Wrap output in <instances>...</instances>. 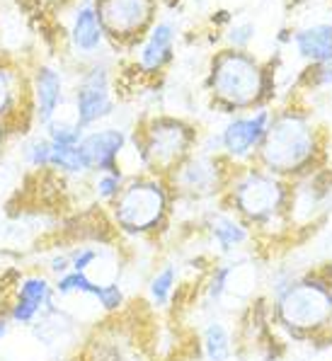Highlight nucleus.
I'll use <instances>...</instances> for the list:
<instances>
[{"instance_id":"nucleus-2","label":"nucleus","mask_w":332,"mask_h":361,"mask_svg":"<svg viewBox=\"0 0 332 361\" xmlns=\"http://www.w3.org/2000/svg\"><path fill=\"white\" fill-rule=\"evenodd\" d=\"M272 327L281 342L332 340V264L306 267L289 288L269 301Z\"/></svg>"},{"instance_id":"nucleus-14","label":"nucleus","mask_w":332,"mask_h":361,"mask_svg":"<svg viewBox=\"0 0 332 361\" xmlns=\"http://www.w3.org/2000/svg\"><path fill=\"white\" fill-rule=\"evenodd\" d=\"M180 267L175 262H165L153 269V274L148 276V303L156 310H168L177 303V293H180Z\"/></svg>"},{"instance_id":"nucleus-27","label":"nucleus","mask_w":332,"mask_h":361,"mask_svg":"<svg viewBox=\"0 0 332 361\" xmlns=\"http://www.w3.org/2000/svg\"><path fill=\"white\" fill-rule=\"evenodd\" d=\"M8 332H10V318L8 315H0V340H5Z\"/></svg>"},{"instance_id":"nucleus-5","label":"nucleus","mask_w":332,"mask_h":361,"mask_svg":"<svg viewBox=\"0 0 332 361\" xmlns=\"http://www.w3.org/2000/svg\"><path fill=\"white\" fill-rule=\"evenodd\" d=\"M195 138V129L185 121L173 116L153 119L143 131L141 143L136 141L143 168L151 170V175L170 177L192 155Z\"/></svg>"},{"instance_id":"nucleus-25","label":"nucleus","mask_w":332,"mask_h":361,"mask_svg":"<svg viewBox=\"0 0 332 361\" xmlns=\"http://www.w3.org/2000/svg\"><path fill=\"white\" fill-rule=\"evenodd\" d=\"M250 37H252V27H250V25H245V27H238V30L233 32V35H230V39H233L235 44H245Z\"/></svg>"},{"instance_id":"nucleus-13","label":"nucleus","mask_w":332,"mask_h":361,"mask_svg":"<svg viewBox=\"0 0 332 361\" xmlns=\"http://www.w3.org/2000/svg\"><path fill=\"white\" fill-rule=\"evenodd\" d=\"M240 349L238 330L228 325V320L211 315L199 330V352L204 361H233Z\"/></svg>"},{"instance_id":"nucleus-21","label":"nucleus","mask_w":332,"mask_h":361,"mask_svg":"<svg viewBox=\"0 0 332 361\" xmlns=\"http://www.w3.org/2000/svg\"><path fill=\"white\" fill-rule=\"evenodd\" d=\"M49 141L54 146H78L82 141V126L73 124H49Z\"/></svg>"},{"instance_id":"nucleus-3","label":"nucleus","mask_w":332,"mask_h":361,"mask_svg":"<svg viewBox=\"0 0 332 361\" xmlns=\"http://www.w3.org/2000/svg\"><path fill=\"white\" fill-rule=\"evenodd\" d=\"M323 146L318 129L301 112H281L272 116V124L254 163L281 180L296 182L320 170Z\"/></svg>"},{"instance_id":"nucleus-7","label":"nucleus","mask_w":332,"mask_h":361,"mask_svg":"<svg viewBox=\"0 0 332 361\" xmlns=\"http://www.w3.org/2000/svg\"><path fill=\"white\" fill-rule=\"evenodd\" d=\"M233 170H226L219 155L192 153L185 163L168 177L175 197L190 199V202H204V199L223 197L230 182Z\"/></svg>"},{"instance_id":"nucleus-19","label":"nucleus","mask_w":332,"mask_h":361,"mask_svg":"<svg viewBox=\"0 0 332 361\" xmlns=\"http://www.w3.org/2000/svg\"><path fill=\"white\" fill-rule=\"evenodd\" d=\"M49 168H56L61 172H70V175H85V172H90V165H87L80 146H54V143H51V160H49Z\"/></svg>"},{"instance_id":"nucleus-11","label":"nucleus","mask_w":332,"mask_h":361,"mask_svg":"<svg viewBox=\"0 0 332 361\" xmlns=\"http://www.w3.org/2000/svg\"><path fill=\"white\" fill-rule=\"evenodd\" d=\"M151 15V0H102L99 20L112 35H134Z\"/></svg>"},{"instance_id":"nucleus-16","label":"nucleus","mask_w":332,"mask_h":361,"mask_svg":"<svg viewBox=\"0 0 332 361\" xmlns=\"http://www.w3.org/2000/svg\"><path fill=\"white\" fill-rule=\"evenodd\" d=\"M298 51L315 63H328L332 61V27L330 25H315L303 30L296 37Z\"/></svg>"},{"instance_id":"nucleus-12","label":"nucleus","mask_w":332,"mask_h":361,"mask_svg":"<svg viewBox=\"0 0 332 361\" xmlns=\"http://www.w3.org/2000/svg\"><path fill=\"white\" fill-rule=\"evenodd\" d=\"M112 109L114 104L107 90V78H104V73L95 71L92 75L85 78V82L78 90V97H75V121L85 129V126L109 116Z\"/></svg>"},{"instance_id":"nucleus-26","label":"nucleus","mask_w":332,"mask_h":361,"mask_svg":"<svg viewBox=\"0 0 332 361\" xmlns=\"http://www.w3.org/2000/svg\"><path fill=\"white\" fill-rule=\"evenodd\" d=\"M318 82L320 85H332V61L323 63V68H320V73H318Z\"/></svg>"},{"instance_id":"nucleus-4","label":"nucleus","mask_w":332,"mask_h":361,"mask_svg":"<svg viewBox=\"0 0 332 361\" xmlns=\"http://www.w3.org/2000/svg\"><path fill=\"white\" fill-rule=\"evenodd\" d=\"M177 197L168 177L141 175L126 180L124 190L107 209L109 221L121 238L148 240L170 226Z\"/></svg>"},{"instance_id":"nucleus-23","label":"nucleus","mask_w":332,"mask_h":361,"mask_svg":"<svg viewBox=\"0 0 332 361\" xmlns=\"http://www.w3.org/2000/svg\"><path fill=\"white\" fill-rule=\"evenodd\" d=\"M70 269H73V267H70L68 250H59V252H54L51 257L47 259V271L54 276V279H59V276L68 274Z\"/></svg>"},{"instance_id":"nucleus-8","label":"nucleus","mask_w":332,"mask_h":361,"mask_svg":"<svg viewBox=\"0 0 332 361\" xmlns=\"http://www.w3.org/2000/svg\"><path fill=\"white\" fill-rule=\"evenodd\" d=\"M199 228L216 252V257H240V255H250L259 250V240L250 226L230 209H226L223 204L207 211Z\"/></svg>"},{"instance_id":"nucleus-18","label":"nucleus","mask_w":332,"mask_h":361,"mask_svg":"<svg viewBox=\"0 0 332 361\" xmlns=\"http://www.w3.org/2000/svg\"><path fill=\"white\" fill-rule=\"evenodd\" d=\"M73 39L82 51H92V49L97 47L99 39H102V25H99L95 10H90V8L80 10L78 18H75Z\"/></svg>"},{"instance_id":"nucleus-9","label":"nucleus","mask_w":332,"mask_h":361,"mask_svg":"<svg viewBox=\"0 0 332 361\" xmlns=\"http://www.w3.org/2000/svg\"><path fill=\"white\" fill-rule=\"evenodd\" d=\"M272 124V112L264 107H257L250 114L233 116L223 131L219 133L221 151L233 163L247 165L250 160H257V153L264 143V136Z\"/></svg>"},{"instance_id":"nucleus-17","label":"nucleus","mask_w":332,"mask_h":361,"mask_svg":"<svg viewBox=\"0 0 332 361\" xmlns=\"http://www.w3.org/2000/svg\"><path fill=\"white\" fill-rule=\"evenodd\" d=\"M170 44H173V27L170 25H158L153 30L151 39L146 42L141 51V66L146 71H156L168 61L170 56Z\"/></svg>"},{"instance_id":"nucleus-20","label":"nucleus","mask_w":332,"mask_h":361,"mask_svg":"<svg viewBox=\"0 0 332 361\" xmlns=\"http://www.w3.org/2000/svg\"><path fill=\"white\" fill-rule=\"evenodd\" d=\"M124 185H126V177L121 170L95 172V180H92V194H95V202L109 209L114 204V199L121 194V190H124Z\"/></svg>"},{"instance_id":"nucleus-1","label":"nucleus","mask_w":332,"mask_h":361,"mask_svg":"<svg viewBox=\"0 0 332 361\" xmlns=\"http://www.w3.org/2000/svg\"><path fill=\"white\" fill-rule=\"evenodd\" d=\"M293 185L259 165L233 170L221 204L240 216L257 235L259 247L274 245L293 233L291 224Z\"/></svg>"},{"instance_id":"nucleus-24","label":"nucleus","mask_w":332,"mask_h":361,"mask_svg":"<svg viewBox=\"0 0 332 361\" xmlns=\"http://www.w3.org/2000/svg\"><path fill=\"white\" fill-rule=\"evenodd\" d=\"M15 99V90H13V75L8 71L0 68V114H5L10 109Z\"/></svg>"},{"instance_id":"nucleus-10","label":"nucleus","mask_w":332,"mask_h":361,"mask_svg":"<svg viewBox=\"0 0 332 361\" xmlns=\"http://www.w3.org/2000/svg\"><path fill=\"white\" fill-rule=\"evenodd\" d=\"M82 155H85L90 172H112L119 168V155L126 146V136L119 129H102L82 136L78 143Z\"/></svg>"},{"instance_id":"nucleus-22","label":"nucleus","mask_w":332,"mask_h":361,"mask_svg":"<svg viewBox=\"0 0 332 361\" xmlns=\"http://www.w3.org/2000/svg\"><path fill=\"white\" fill-rule=\"evenodd\" d=\"M27 160L35 168H49V160H51V141L49 138H37L27 146Z\"/></svg>"},{"instance_id":"nucleus-6","label":"nucleus","mask_w":332,"mask_h":361,"mask_svg":"<svg viewBox=\"0 0 332 361\" xmlns=\"http://www.w3.org/2000/svg\"><path fill=\"white\" fill-rule=\"evenodd\" d=\"M211 90L216 99L228 107V112H235V109H250L262 102L267 82L259 66L250 56L228 51L216 61Z\"/></svg>"},{"instance_id":"nucleus-15","label":"nucleus","mask_w":332,"mask_h":361,"mask_svg":"<svg viewBox=\"0 0 332 361\" xmlns=\"http://www.w3.org/2000/svg\"><path fill=\"white\" fill-rule=\"evenodd\" d=\"M35 90H37V116H39L42 124H51L54 112H56L61 99V78L56 75V71L42 68L37 73Z\"/></svg>"}]
</instances>
